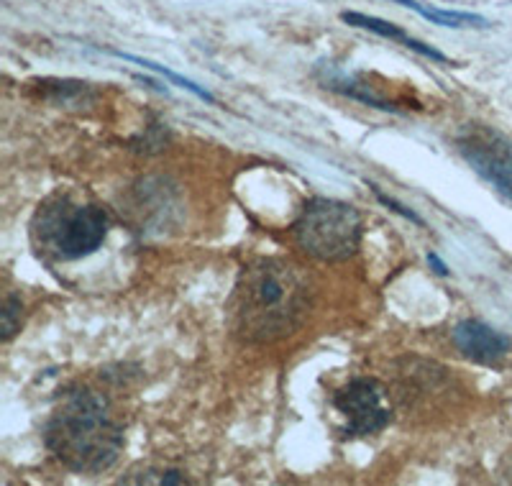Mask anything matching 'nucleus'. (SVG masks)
<instances>
[{"mask_svg":"<svg viewBox=\"0 0 512 486\" xmlns=\"http://www.w3.org/2000/svg\"><path fill=\"white\" fill-rule=\"evenodd\" d=\"M456 151L484 182L512 203V141L484 123H466L454 136Z\"/></svg>","mask_w":512,"mask_h":486,"instance_id":"nucleus-5","label":"nucleus"},{"mask_svg":"<svg viewBox=\"0 0 512 486\" xmlns=\"http://www.w3.org/2000/svg\"><path fill=\"white\" fill-rule=\"evenodd\" d=\"M128 484H187L185 474L175 469H144L141 476H128Z\"/></svg>","mask_w":512,"mask_h":486,"instance_id":"nucleus-11","label":"nucleus"},{"mask_svg":"<svg viewBox=\"0 0 512 486\" xmlns=\"http://www.w3.org/2000/svg\"><path fill=\"white\" fill-rule=\"evenodd\" d=\"M34 241L41 254L57 261H75L95 254L108 236V215L93 203L54 197L34 218Z\"/></svg>","mask_w":512,"mask_h":486,"instance_id":"nucleus-3","label":"nucleus"},{"mask_svg":"<svg viewBox=\"0 0 512 486\" xmlns=\"http://www.w3.org/2000/svg\"><path fill=\"white\" fill-rule=\"evenodd\" d=\"M297 246L320 261H344L361 243V215L354 205L315 197L303 208L295 228Z\"/></svg>","mask_w":512,"mask_h":486,"instance_id":"nucleus-4","label":"nucleus"},{"mask_svg":"<svg viewBox=\"0 0 512 486\" xmlns=\"http://www.w3.org/2000/svg\"><path fill=\"white\" fill-rule=\"evenodd\" d=\"M310 305L308 279L295 264L262 259L241 272L231 297V325L244 341L264 343L290 336Z\"/></svg>","mask_w":512,"mask_h":486,"instance_id":"nucleus-1","label":"nucleus"},{"mask_svg":"<svg viewBox=\"0 0 512 486\" xmlns=\"http://www.w3.org/2000/svg\"><path fill=\"white\" fill-rule=\"evenodd\" d=\"M113 54H116V57H121V59H128V62H136V64H141V67H146V70L157 72V75L167 77V80H172V82H175V85H180V87H185V90H190L192 95H198V98H200V100H205V103L216 105V98H213V95H210L208 90H203V87H200V85H195V82H192V80H187V77L177 75V72L167 70V67H162V64H157V62H149V59L134 57V54H123V52H113Z\"/></svg>","mask_w":512,"mask_h":486,"instance_id":"nucleus-10","label":"nucleus"},{"mask_svg":"<svg viewBox=\"0 0 512 486\" xmlns=\"http://www.w3.org/2000/svg\"><path fill=\"white\" fill-rule=\"evenodd\" d=\"M341 18H344L346 24H351V26H359V29L374 31V34L384 36V39L400 41L402 47L413 49V52H418V54H423V57L433 59V62L448 64V57H446V54H441V52H438V49L428 47V44H423V41L413 39V36H410L408 31L397 29L395 24H387V21H382V18L364 16V13H341Z\"/></svg>","mask_w":512,"mask_h":486,"instance_id":"nucleus-8","label":"nucleus"},{"mask_svg":"<svg viewBox=\"0 0 512 486\" xmlns=\"http://www.w3.org/2000/svg\"><path fill=\"white\" fill-rule=\"evenodd\" d=\"M400 6L410 8V11L420 13L423 18H428L431 24L438 26H448V29H466V26H474V29H484L487 24V18L477 16V13H464V11H441V8H428L418 0H397Z\"/></svg>","mask_w":512,"mask_h":486,"instance_id":"nucleus-9","label":"nucleus"},{"mask_svg":"<svg viewBox=\"0 0 512 486\" xmlns=\"http://www.w3.org/2000/svg\"><path fill=\"white\" fill-rule=\"evenodd\" d=\"M428 261H431L433 272H436V274H441V277H446V274H448V267H446V264H443L441 259H438L436 254H428Z\"/></svg>","mask_w":512,"mask_h":486,"instance_id":"nucleus-14","label":"nucleus"},{"mask_svg":"<svg viewBox=\"0 0 512 486\" xmlns=\"http://www.w3.org/2000/svg\"><path fill=\"white\" fill-rule=\"evenodd\" d=\"M454 343L466 359L477 364H497L512 351L510 338L482 320H461L454 328Z\"/></svg>","mask_w":512,"mask_h":486,"instance_id":"nucleus-7","label":"nucleus"},{"mask_svg":"<svg viewBox=\"0 0 512 486\" xmlns=\"http://www.w3.org/2000/svg\"><path fill=\"white\" fill-rule=\"evenodd\" d=\"M44 443L67 469L100 474L116 463L123 448V433L100 394L75 389L64 394L47 420Z\"/></svg>","mask_w":512,"mask_h":486,"instance_id":"nucleus-2","label":"nucleus"},{"mask_svg":"<svg viewBox=\"0 0 512 486\" xmlns=\"http://www.w3.org/2000/svg\"><path fill=\"white\" fill-rule=\"evenodd\" d=\"M333 407L346 420V435L351 438L379 433L392 420L390 405L384 402V389L374 379H351L333 394Z\"/></svg>","mask_w":512,"mask_h":486,"instance_id":"nucleus-6","label":"nucleus"},{"mask_svg":"<svg viewBox=\"0 0 512 486\" xmlns=\"http://www.w3.org/2000/svg\"><path fill=\"white\" fill-rule=\"evenodd\" d=\"M372 190H374V195H377L379 203L387 205V208L395 210V213H400L402 218H408V220H413V223H418V226H423V218H420L418 213H413V210H410V208H405V205H400V203H397V200H392L390 195H384V192L379 190V187L372 185Z\"/></svg>","mask_w":512,"mask_h":486,"instance_id":"nucleus-13","label":"nucleus"},{"mask_svg":"<svg viewBox=\"0 0 512 486\" xmlns=\"http://www.w3.org/2000/svg\"><path fill=\"white\" fill-rule=\"evenodd\" d=\"M21 310H24L21 300H18L16 295H8L6 305H3V341L6 343L11 341L18 333V328H21Z\"/></svg>","mask_w":512,"mask_h":486,"instance_id":"nucleus-12","label":"nucleus"}]
</instances>
